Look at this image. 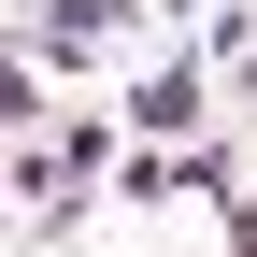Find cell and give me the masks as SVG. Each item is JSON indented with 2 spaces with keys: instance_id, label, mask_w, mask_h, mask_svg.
<instances>
[{
  "instance_id": "cell-1",
  "label": "cell",
  "mask_w": 257,
  "mask_h": 257,
  "mask_svg": "<svg viewBox=\"0 0 257 257\" xmlns=\"http://www.w3.org/2000/svg\"><path fill=\"white\" fill-rule=\"evenodd\" d=\"M143 0H15V43H29V72H100L114 43H143Z\"/></svg>"
},
{
  "instance_id": "cell-2",
  "label": "cell",
  "mask_w": 257,
  "mask_h": 257,
  "mask_svg": "<svg viewBox=\"0 0 257 257\" xmlns=\"http://www.w3.org/2000/svg\"><path fill=\"white\" fill-rule=\"evenodd\" d=\"M114 114L143 128V143H200V114H214V57H143Z\"/></svg>"
},
{
  "instance_id": "cell-3",
  "label": "cell",
  "mask_w": 257,
  "mask_h": 257,
  "mask_svg": "<svg viewBox=\"0 0 257 257\" xmlns=\"http://www.w3.org/2000/svg\"><path fill=\"white\" fill-rule=\"evenodd\" d=\"M200 57H214L229 100H257V0H214V15H200Z\"/></svg>"
},
{
  "instance_id": "cell-4",
  "label": "cell",
  "mask_w": 257,
  "mask_h": 257,
  "mask_svg": "<svg viewBox=\"0 0 257 257\" xmlns=\"http://www.w3.org/2000/svg\"><path fill=\"white\" fill-rule=\"evenodd\" d=\"M114 200H128V214H157V200H186V157H172V143H128V172H114Z\"/></svg>"
},
{
  "instance_id": "cell-5",
  "label": "cell",
  "mask_w": 257,
  "mask_h": 257,
  "mask_svg": "<svg viewBox=\"0 0 257 257\" xmlns=\"http://www.w3.org/2000/svg\"><path fill=\"white\" fill-rule=\"evenodd\" d=\"M43 257H100V243H43Z\"/></svg>"
}]
</instances>
